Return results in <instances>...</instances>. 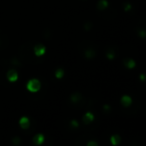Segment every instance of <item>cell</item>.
<instances>
[{
	"label": "cell",
	"instance_id": "cell-1",
	"mask_svg": "<svg viewBox=\"0 0 146 146\" xmlns=\"http://www.w3.org/2000/svg\"><path fill=\"white\" fill-rule=\"evenodd\" d=\"M27 89L31 92H37L41 87V84L39 82V80L37 79H31L29 80V82L27 83Z\"/></svg>",
	"mask_w": 146,
	"mask_h": 146
},
{
	"label": "cell",
	"instance_id": "cell-2",
	"mask_svg": "<svg viewBox=\"0 0 146 146\" xmlns=\"http://www.w3.org/2000/svg\"><path fill=\"white\" fill-rule=\"evenodd\" d=\"M33 50H34V53L36 56H42L45 52V47L42 44H37L34 46Z\"/></svg>",
	"mask_w": 146,
	"mask_h": 146
},
{
	"label": "cell",
	"instance_id": "cell-3",
	"mask_svg": "<svg viewBox=\"0 0 146 146\" xmlns=\"http://www.w3.org/2000/svg\"><path fill=\"white\" fill-rule=\"evenodd\" d=\"M7 78L10 82H15L18 78V74L14 69H11L7 72Z\"/></svg>",
	"mask_w": 146,
	"mask_h": 146
},
{
	"label": "cell",
	"instance_id": "cell-4",
	"mask_svg": "<svg viewBox=\"0 0 146 146\" xmlns=\"http://www.w3.org/2000/svg\"><path fill=\"white\" fill-rule=\"evenodd\" d=\"M19 124H20V126L23 129H27L29 127V125H30V122H29V119L27 117H22L20 119V121H19Z\"/></svg>",
	"mask_w": 146,
	"mask_h": 146
},
{
	"label": "cell",
	"instance_id": "cell-5",
	"mask_svg": "<svg viewBox=\"0 0 146 146\" xmlns=\"http://www.w3.org/2000/svg\"><path fill=\"white\" fill-rule=\"evenodd\" d=\"M43 141H44V136H43L42 134H37V135L33 138V142H34L36 145H40V144H42Z\"/></svg>",
	"mask_w": 146,
	"mask_h": 146
},
{
	"label": "cell",
	"instance_id": "cell-6",
	"mask_svg": "<svg viewBox=\"0 0 146 146\" xmlns=\"http://www.w3.org/2000/svg\"><path fill=\"white\" fill-rule=\"evenodd\" d=\"M94 119V116L92 113H90V112H88V113H86L85 115L83 116V121L85 124H88L90 123V122H92Z\"/></svg>",
	"mask_w": 146,
	"mask_h": 146
},
{
	"label": "cell",
	"instance_id": "cell-7",
	"mask_svg": "<svg viewBox=\"0 0 146 146\" xmlns=\"http://www.w3.org/2000/svg\"><path fill=\"white\" fill-rule=\"evenodd\" d=\"M131 102H132V100H131V98L129 97V96H127V95H125V96H123V97L121 98V103L123 104L125 107H128V106L131 104Z\"/></svg>",
	"mask_w": 146,
	"mask_h": 146
},
{
	"label": "cell",
	"instance_id": "cell-8",
	"mask_svg": "<svg viewBox=\"0 0 146 146\" xmlns=\"http://www.w3.org/2000/svg\"><path fill=\"white\" fill-rule=\"evenodd\" d=\"M107 6H108V2L106 0H100L97 4V8L100 9V10H104Z\"/></svg>",
	"mask_w": 146,
	"mask_h": 146
},
{
	"label": "cell",
	"instance_id": "cell-9",
	"mask_svg": "<svg viewBox=\"0 0 146 146\" xmlns=\"http://www.w3.org/2000/svg\"><path fill=\"white\" fill-rule=\"evenodd\" d=\"M81 99H82V96L80 95L79 93H74L71 95V101L74 102V103H77V102H79Z\"/></svg>",
	"mask_w": 146,
	"mask_h": 146
},
{
	"label": "cell",
	"instance_id": "cell-10",
	"mask_svg": "<svg viewBox=\"0 0 146 146\" xmlns=\"http://www.w3.org/2000/svg\"><path fill=\"white\" fill-rule=\"evenodd\" d=\"M124 64H125V66L127 67V68H133V67L135 66L134 60H132V59H130V58L125 59V60H124Z\"/></svg>",
	"mask_w": 146,
	"mask_h": 146
},
{
	"label": "cell",
	"instance_id": "cell-11",
	"mask_svg": "<svg viewBox=\"0 0 146 146\" xmlns=\"http://www.w3.org/2000/svg\"><path fill=\"white\" fill-rule=\"evenodd\" d=\"M85 56H86V58H88V59L93 58V57L95 56V51L91 48L87 49V50H85Z\"/></svg>",
	"mask_w": 146,
	"mask_h": 146
},
{
	"label": "cell",
	"instance_id": "cell-12",
	"mask_svg": "<svg viewBox=\"0 0 146 146\" xmlns=\"http://www.w3.org/2000/svg\"><path fill=\"white\" fill-rule=\"evenodd\" d=\"M120 141H121V138H120L119 135H113L111 137V143L113 144V145H117V144H119Z\"/></svg>",
	"mask_w": 146,
	"mask_h": 146
},
{
	"label": "cell",
	"instance_id": "cell-13",
	"mask_svg": "<svg viewBox=\"0 0 146 146\" xmlns=\"http://www.w3.org/2000/svg\"><path fill=\"white\" fill-rule=\"evenodd\" d=\"M63 75H64V71H63L61 68H58L56 71H55V76H56L57 78L63 77Z\"/></svg>",
	"mask_w": 146,
	"mask_h": 146
},
{
	"label": "cell",
	"instance_id": "cell-14",
	"mask_svg": "<svg viewBox=\"0 0 146 146\" xmlns=\"http://www.w3.org/2000/svg\"><path fill=\"white\" fill-rule=\"evenodd\" d=\"M12 142H13V144H15V145H18V144L20 143V139H19V137H14L12 139Z\"/></svg>",
	"mask_w": 146,
	"mask_h": 146
},
{
	"label": "cell",
	"instance_id": "cell-15",
	"mask_svg": "<svg viewBox=\"0 0 146 146\" xmlns=\"http://www.w3.org/2000/svg\"><path fill=\"white\" fill-rule=\"evenodd\" d=\"M71 126H72V127H74V128H77L78 127L77 121H76V120H72V121H71Z\"/></svg>",
	"mask_w": 146,
	"mask_h": 146
},
{
	"label": "cell",
	"instance_id": "cell-16",
	"mask_svg": "<svg viewBox=\"0 0 146 146\" xmlns=\"http://www.w3.org/2000/svg\"><path fill=\"white\" fill-rule=\"evenodd\" d=\"M107 57L109 59H113L115 57V54H114V52H107Z\"/></svg>",
	"mask_w": 146,
	"mask_h": 146
},
{
	"label": "cell",
	"instance_id": "cell-17",
	"mask_svg": "<svg viewBox=\"0 0 146 146\" xmlns=\"http://www.w3.org/2000/svg\"><path fill=\"white\" fill-rule=\"evenodd\" d=\"M91 26H92V23L91 22H87L85 24V29H86V30H89V29L91 28Z\"/></svg>",
	"mask_w": 146,
	"mask_h": 146
},
{
	"label": "cell",
	"instance_id": "cell-18",
	"mask_svg": "<svg viewBox=\"0 0 146 146\" xmlns=\"http://www.w3.org/2000/svg\"><path fill=\"white\" fill-rule=\"evenodd\" d=\"M11 63H12V64H15V65H21L20 63H19V61L16 60L15 58H13L12 60H11Z\"/></svg>",
	"mask_w": 146,
	"mask_h": 146
},
{
	"label": "cell",
	"instance_id": "cell-19",
	"mask_svg": "<svg viewBox=\"0 0 146 146\" xmlns=\"http://www.w3.org/2000/svg\"><path fill=\"white\" fill-rule=\"evenodd\" d=\"M130 9H131V5H130L129 3H126V5H125V11H129Z\"/></svg>",
	"mask_w": 146,
	"mask_h": 146
},
{
	"label": "cell",
	"instance_id": "cell-20",
	"mask_svg": "<svg viewBox=\"0 0 146 146\" xmlns=\"http://www.w3.org/2000/svg\"><path fill=\"white\" fill-rule=\"evenodd\" d=\"M87 145H95V146H97L98 145V143H97V142H93V141H89V142H88V143H87Z\"/></svg>",
	"mask_w": 146,
	"mask_h": 146
},
{
	"label": "cell",
	"instance_id": "cell-21",
	"mask_svg": "<svg viewBox=\"0 0 146 146\" xmlns=\"http://www.w3.org/2000/svg\"><path fill=\"white\" fill-rule=\"evenodd\" d=\"M139 35H140V36H141V37H144V36H145V31H144V30L140 31Z\"/></svg>",
	"mask_w": 146,
	"mask_h": 146
},
{
	"label": "cell",
	"instance_id": "cell-22",
	"mask_svg": "<svg viewBox=\"0 0 146 146\" xmlns=\"http://www.w3.org/2000/svg\"><path fill=\"white\" fill-rule=\"evenodd\" d=\"M109 109H110L109 105H104V110H105V111H109Z\"/></svg>",
	"mask_w": 146,
	"mask_h": 146
},
{
	"label": "cell",
	"instance_id": "cell-23",
	"mask_svg": "<svg viewBox=\"0 0 146 146\" xmlns=\"http://www.w3.org/2000/svg\"><path fill=\"white\" fill-rule=\"evenodd\" d=\"M141 79H142V80H144V75H143V74L141 75Z\"/></svg>",
	"mask_w": 146,
	"mask_h": 146
},
{
	"label": "cell",
	"instance_id": "cell-24",
	"mask_svg": "<svg viewBox=\"0 0 146 146\" xmlns=\"http://www.w3.org/2000/svg\"><path fill=\"white\" fill-rule=\"evenodd\" d=\"M0 45H1V39H0Z\"/></svg>",
	"mask_w": 146,
	"mask_h": 146
}]
</instances>
